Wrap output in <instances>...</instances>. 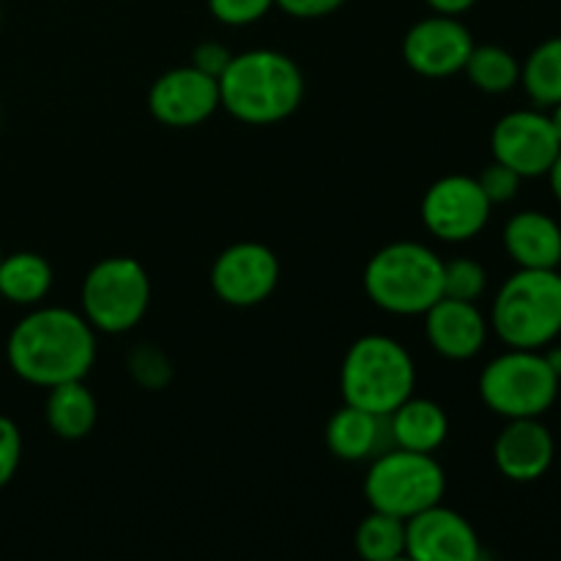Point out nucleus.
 Here are the masks:
<instances>
[{
  "label": "nucleus",
  "mask_w": 561,
  "mask_h": 561,
  "mask_svg": "<svg viewBox=\"0 0 561 561\" xmlns=\"http://www.w3.org/2000/svg\"><path fill=\"white\" fill-rule=\"evenodd\" d=\"M9 367L33 387L82 381L96 362V337L85 316L44 307L22 318L5 343Z\"/></svg>",
  "instance_id": "1"
},
{
  "label": "nucleus",
  "mask_w": 561,
  "mask_h": 561,
  "mask_svg": "<svg viewBox=\"0 0 561 561\" xmlns=\"http://www.w3.org/2000/svg\"><path fill=\"white\" fill-rule=\"evenodd\" d=\"M305 75L294 58L277 49H250L233 55L219 77V104L244 124H279L299 110Z\"/></svg>",
  "instance_id": "2"
},
{
  "label": "nucleus",
  "mask_w": 561,
  "mask_h": 561,
  "mask_svg": "<svg viewBox=\"0 0 561 561\" xmlns=\"http://www.w3.org/2000/svg\"><path fill=\"white\" fill-rule=\"evenodd\" d=\"M414 359L387 334H365L356 340L340 370V392L345 403L370 414H392L414 394Z\"/></svg>",
  "instance_id": "3"
},
{
  "label": "nucleus",
  "mask_w": 561,
  "mask_h": 561,
  "mask_svg": "<svg viewBox=\"0 0 561 561\" xmlns=\"http://www.w3.org/2000/svg\"><path fill=\"white\" fill-rule=\"evenodd\" d=\"M493 332L510 348L540 351L561 334L559 268H520L493 301Z\"/></svg>",
  "instance_id": "4"
},
{
  "label": "nucleus",
  "mask_w": 561,
  "mask_h": 561,
  "mask_svg": "<svg viewBox=\"0 0 561 561\" xmlns=\"http://www.w3.org/2000/svg\"><path fill=\"white\" fill-rule=\"evenodd\" d=\"M444 261L425 244L394 241L370 257L365 290L392 316H425L442 299Z\"/></svg>",
  "instance_id": "5"
},
{
  "label": "nucleus",
  "mask_w": 561,
  "mask_h": 561,
  "mask_svg": "<svg viewBox=\"0 0 561 561\" xmlns=\"http://www.w3.org/2000/svg\"><path fill=\"white\" fill-rule=\"evenodd\" d=\"M447 491V477L438 460L427 453L389 449L373 458L365 477V496L373 510L394 518H414L422 510L442 504Z\"/></svg>",
  "instance_id": "6"
},
{
  "label": "nucleus",
  "mask_w": 561,
  "mask_h": 561,
  "mask_svg": "<svg viewBox=\"0 0 561 561\" xmlns=\"http://www.w3.org/2000/svg\"><path fill=\"white\" fill-rule=\"evenodd\" d=\"M559 394V373L548 356L526 348H510L496 356L480 376V398L504 420L542 416Z\"/></svg>",
  "instance_id": "7"
},
{
  "label": "nucleus",
  "mask_w": 561,
  "mask_h": 561,
  "mask_svg": "<svg viewBox=\"0 0 561 561\" xmlns=\"http://www.w3.org/2000/svg\"><path fill=\"white\" fill-rule=\"evenodd\" d=\"M151 305V279L135 257H107L88 272L82 283V316L93 329L124 334L146 318Z\"/></svg>",
  "instance_id": "8"
},
{
  "label": "nucleus",
  "mask_w": 561,
  "mask_h": 561,
  "mask_svg": "<svg viewBox=\"0 0 561 561\" xmlns=\"http://www.w3.org/2000/svg\"><path fill=\"white\" fill-rule=\"evenodd\" d=\"M491 206L477 179L444 175L422 197V222L436 239L458 244L482 233L491 219Z\"/></svg>",
  "instance_id": "9"
},
{
  "label": "nucleus",
  "mask_w": 561,
  "mask_h": 561,
  "mask_svg": "<svg viewBox=\"0 0 561 561\" xmlns=\"http://www.w3.org/2000/svg\"><path fill=\"white\" fill-rule=\"evenodd\" d=\"M491 151L496 162L513 168L520 179H537L551 170L561 142L551 115L537 110H515L493 126Z\"/></svg>",
  "instance_id": "10"
},
{
  "label": "nucleus",
  "mask_w": 561,
  "mask_h": 561,
  "mask_svg": "<svg viewBox=\"0 0 561 561\" xmlns=\"http://www.w3.org/2000/svg\"><path fill=\"white\" fill-rule=\"evenodd\" d=\"M279 285V261L266 244L241 241L228 247L211 266V288L225 305L255 307Z\"/></svg>",
  "instance_id": "11"
},
{
  "label": "nucleus",
  "mask_w": 561,
  "mask_h": 561,
  "mask_svg": "<svg viewBox=\"0 0 561 561\" xmlns=\"http://www.w3.org/2000/svg\"><path fill=\"white\" fill-rule=\"evenodd\" d=\"M219 104V80L203 75L195 66L164 71L148 91V110L153 118L173 129H192L211 118Z\"/></svg>",
  "instance_id": "12"
},
{
  "label": "nucleus",
  "mask_w": 561,
  "mask_h": 561,
  "mask_svg": "<svg viewBox=\"0 0 561 561\" xmlns=\"http://www.w3.org/2000/svg\"><path fill=\"white\" fill-rule=\"evenodd\" d=\"M474 49L469 27L453 14L416 22L403 38V60L422 77H453L463 71Z\"/></svg>",
  "instance_id": "13"
},
{
  "label": "nucleus",
  "mask_w": 561,
  "mask_h": 561,
  "mask_svg": "<svg viewBox=\"0 0 561 561\" xmlns=\"http://www.w3.org/2000/svg\"><path fill=\"white\" fill-rule=\"evenodd\" d=\"M405 557L414 561H477L482 548L474 526L463 515L433 504L405 520Z\"/></svg>",
  "instance_id": "14"
},
{
  "label": "nucleus",
  "mask_w": 561,
  "mask_h": 561,
  "mask_svg": "<svg viewBox=\"0 0 561 561\" xmlns=\"http://www.w3.org/2000/svg\"><path fill=\"white\" fill-rule=\"evenodd\" d=\"M553 453H557V444L540 416L510 420V425L499 433L493 444L496 469L513 482L540 480L551 469Z\"/></svg>",
  "instance_id": "15"
},
{
  "label": "nucleus",
  "mask_w": 561,
  "mask_h": 561,
  "mask_svg": "<svg viewBox=\"0 0 561 561\" xmlns=\"http://www.w3.org/2000/svg\"><path fill=\"white\" fill-rule=\"evenodd\" d=\"M425 337L444 359L466 362L477 356L485 345L488 323L474 301L442 299L425 312Z\"/></svg>",
  "instance_id": "16"
},
{
  "label": "nucleus",
  "mask_w": 561,
  "mask_h": 561,
  "mask_svg": "<svg viewBox=\"0 0 561 561\" xmlns=\"http://www.w3.org/2000/svg\"><path fill=\"white\" fill-rule=\"evenodd\" d=\"M327 447L334 458L345 460V463H359V460L389 453L398 444H394L389 414H370V411L345 403L329 420Z\"/></svg>",
  "instance_id": "17"
},
{
  "label": "nucleus",
  "mask_w": 561,
  "mask_h": 561,
  "mask_svg": "<svg viewBox=\"0 0 561 561\" xmlns=\"http://www.w3.org/2000/svg\"><path fill=\"white\" fill-rule=\"evenodd\" d=\"M504 247L520 268L561 266V228L542 211H520L504 228Z\"/></svg>",
  "instance_id": "18"
},
{
  "label": "nucleus",
  "mask_w": 561,
  "mask_h": 561,
  "mask_svg": "<svg viewBox=\"0 0 561 561\" xmlns=\"http://www.w3.org/2000/svg\"><path fill=\"white\" fill-rule=\"evenodd\" d=\"M389 425H392L394 444L400 449L427 455L436 453L449 433V420L442 405L433 400L414 398V394L389 414Z\"/></svg>",
  "instance_id": "19"
},
{
  "label": "nucleus",
  "mask_w": 561,
  "mask_h": 561,
  "mask_svg": "<svg viewBox=\"0 0 561 561\" xmlns=\"http://www.w3.org/2000/svg\"><path fill=\"white\" fill-rule=\"evenodd\" d=\"M96 398L82 381H64L49 387L47 425L49 431L66 442H80L96 425Z\"/></svg>",
  "instance_id": "20"
},
{
  "label": "nucleus",
  "mask_w": 561,
  "mask_h": 561,
  "mask_svg": "<svg viewBox=\"0 0 561 561\" xmlns=\"http://www.w3.org/2000/svg\"><path fill=\"white\" fill-rule=\"evenodd\" d=\"M53 288V268L36 252L0 257V296L11 305H38Z\"/></svg>",
  "instance_id": "21"
},
{
  "label": "nucleus",
  "mask_w": 561,
  "mask_h": 561,
  "mask_svg": "<svg viewBox=\"0 0 561 561\" xmlns=\"http://www.w3.org/2000/svg\"><path fill=\"white\" fill-rule=\"evenodd\" d=\"M520 82L531 102L540 107H553L561 102V36L542 42L526 58L524 69H520Z\"/></svg>",
  "instance_id": "22"
},
{
  "label": "nucleus",
  "mask_w": 561,
  "mask_h": 561,
  "mask_svg": "<svg viewBox=\"0 0 561 561\" xmlns=\"http://www.w3.org/2000/svg\"><path fill=\"white\" fill-rule=\"evenodd\" d=\"M463 71L469 75L471 85L485 93H504L520 82V66L515 55L496 44H482V47L474 44Z\"/></svg>",
  "instance_id": "23"
},
{
  "label": "nucleus",
  "mask_w": 561,
  "mask_h": 561,
  "mask_svg": "<svg viewBox=\"0 0 561 561\" xmlns=\"http://www.w3.org/2000/svg\"><path fill=\"white\" fill-rule=\"evenodd\" d=\"M356 553L367 561H394L405 557V520L373 510L356 529Z\"/></svg>",
  "instance_id": "24"
},
{
  "label": "nucleus",
  "mask_w": 561,
  "mask_h": 561,
  "mask_svg": "<svg viewBox=\"0 0 561 561\" xmlns=\"http://www.w3.org/2000/svg\"><path fill=\"white\" fill-rule=\"evenodd\" d=\"M485 268L471 257H455V261L444 263V279H442V294L447 299L460 301H477L485 290Z\"/></svg>",
  "instance_id": "25"
},
{
  "label": "nucleus",
  "mask_w": 561,
  "mask_h": 561,
  "mask_svg": "<svg viewBox=\"0 0 561 561\" xmlns=\"http://www.w3.org/2000/svg\"><path fill=\"white\" fill-rule=\"evenodd\" d=\"M126 367H129L131 378L146 389H164L170 383V378H173L170 359L164 356L162 348H157L151 343L135 345L129 351V356H126Z\"/></svg>",
  "instance_id": "26"
},
{
  "label": "nucleus",
  "mask_w": 561,
  "mask_h": 561,
  "mask_svg": "<svg viewBox=\"0 0 561 561\" xmlns=\"http://www.w3.org/2000/svg\"><path fill=\"white\" fill-rule=\"evenodd\" d=\"M272 5L274 0H208V9H211L214 20L233 27L252 25L261 16H266Z\"/></svg>",
  "instance_id": "27"
},
{
  "label": "nucleus",
  "mask_w": 561,
  "mask_h": 561,
  "mask_svg": "<svg viewBox=\"0 0 561 561\" xmlns=\"http://www.w3.org/2000/svg\"><path fill=\"white\" fill-rule=\"evenodd\" d=\"M480 186H482V192H485L488 195V201L491 203H507V201H513L515 195H518V190H520V175L515 173L513 168H507V164H502V162H493V164H488L485 170H482L480 173Z\"/></svg>",
  "instance_id": "28"
},
{
  "label": "nucleus",
  "mask_w": 561,
  "mask_h": 561,
  "mask_svg": "<svg viewBox=\"0 0 561 561\" xmlns=\"http://www.w3.org/2000/svg\"><path fill=\"white\" fill-rule=\"evenodd\" d=\"M22 460V436L20 427L9 420L0 416V488L9 485L14 480L16 469Z\"/></svg>",
  "instance_id": "29"
},
{
  "label": "nucleus",
  "mask_w": 561,
  "mask_h": 561,
  "mask_svg": "<svg viewBox=\"0 0 561 561\" xmlns=\"http://www.w3.org/2000/svg\"><path fill=\"white\" fill-rule=\"evenodd\" d=\"M230 60H233V53L219 42L197 44L195 53H192V66H195L197 71H203V75L214 77V80H219V77L225 75Z\"/></svg>",
  "instance_id": "30"
},
{
  "label": "nucleus",
  "mask_w": 561,
  "mask_h": 561,
  "mask_svg": "<svg viewBox=\"0 0 561 561\" xmlns=\"http://www.w3.org/2000/svg\"><path fill=\"white\" fill-rule=\"evenodd\" d=\"M345 0H274V5L285 11V14L296 16V20H318V16H329L343 5Z\"/></svg>",
  "instance_id": "31"
},
{
  "label": "nucleus",
  "mask_w": 561,
  "mask_h": 561,
  "mask_svg": "<svg viewBox=\"0 0 561 561\" xmlns=\"http://www.w3.org/2000/svg\"><path fill=\"white\" fill-rule=\"evenodd\" d=\"M425 3L431 5V9L436 11V14L458 16V14H463V11H469L471 5L477 3V0H425Z\"/></svg>",
  "instance_id": "32"
},
{
  "label": "nucleus",
  "mask_w": 561,
  "mask_h": 561,
  "mask_svg": "<svg viewBox=\"0 0 561 561\" xmlns=\"http://www.w3.org/2000/svg\"><path fill=\"white\" fill-rule=\"evenodd\" d=\"M548 179H551V190H553V195H557V201L561 203V151H559V157L553 159V164H551V170H548Z\"/></svg>",
  "instance_id": "33"
},
{
  "label": "nucleus",
  "mask_w": 561,
  "mask_h": 561,
  "mask_svg": "<svg viewBox=\"0 0 561 561\" xmlns=\"http://www.w3.org/2000/svg\"><path fill=\"white\" fill-rule=\"evenodd\" d=\"M551 124H553V129H557V137H559V142H561V102H559V104H553Z\"/></svg>",
  "instance_id": "34"
},
{
  "label": "nucleus",
  "mask_w": 561,
  "mask_h": 561,
  "mask_svg": "<svg viewBox=\"0 0 561 561\" xmlns=\"http://www.w3.org/2000/svg\"><path fill=\"white\" fill-rule=\"evenodd\" d=\"M548 362H551V367L559 373V378H561V348L553 351V354H548Z\"/></svg>",
  "instance_id": "35"
},
{
  "label": "nucleus",
  "mask_w": 561,
  "mask_h": 561,
  "mask_svg": "<svg viewBox=\"0 0 561 561\" xmlns=\"http://www.w3.org/2000/svg\"><path fill=\"white\" fill-rule=\"evenodd\" d=\"M0 257H3V255H0Z\"/></svg>",
  "instance_id": "36"
}]
</instances>
